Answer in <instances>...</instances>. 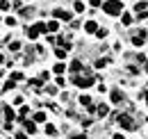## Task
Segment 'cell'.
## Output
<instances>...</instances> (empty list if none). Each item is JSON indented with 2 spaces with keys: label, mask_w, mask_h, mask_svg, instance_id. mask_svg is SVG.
I'll use <instances>...</instances> for the list:
<instances>
[{
  "label": "cell",
  "mask_w": 148,
  "mask_h": 139,
  "mask_svg": "<svg viewBox=\"0 0 148 139\" xmlns=\"http://www.w3.org/2000/svg\"><path fill=\"white\" fill-rule=\"evenodd\" d=\"M103 9L110 16H119V14H123V2L121 0H105L103 2Z\"/></svg>",
  "instance_id": "cell-1"
},
{
  "label": "cell",
  "mask_w": 148,
  "mask_h": 139,
  "mask_svg": "<svg viewBox=\"0 0 148 139\" xmlns=\"http://www.w3.org/2000/svg\"><path fill=\"white\" fill-rule=\"evenodd\" d=\"M116 121L121 128H125V130H137V121L130 116V114H116Z\"/></svg>",
  "instance_id": "cell-2"
},
{
  "label": "cell",
  "mask_w": 148,
  "mask_h": 139,
  "mask_svg": "<svg viewBox=\"0 0 148 139\" xmlns=\"http://www.w3.org/2000/svg\"><path fill=\"white\" fill-rule=\"evenodd\" d=\"M73 82L77 85V87L87 89V87H91L93 82H96V78H93V75H75V78H73Z\"/></svg>",
  "instance_id": "cell-3"
},
{
  "label": "cell",
  "mask_w": 148,
  "mask_h": 139,
  "mask_svg": "<svg viewBox=\"0 0 148 139\" xmlns=\"http://www.w3.org/2000/svg\"><path fill=\"white\" fill-rule=\"evenodd\" d=\"M53 14H55V18H59V21H71V14H69L66 9H55Z\"/></svg>",
  "instance_id": "cell-4"
},
{
  "label": "cell",
  "mask_w": 148,
  "mask_h": 139,
  "mask_svg": "<svg viewBox=\"0 0 148 139\" xmlns=\"http://www.w3.org/2000/svg\"><path fill=\"white\" fill-rule=\"evenodd\" d=\"M93 112H96L98 116H107V114H110V107H107V105H98Z\"/></svg>",
  "instance_id": "cell-5"
},
{
  "label": "cell",
  "mask_w": 148,
  "mask_h": 139,
  "mask_svg": "<svg viewBox=\"0 0 148 139\" xmlns=\"http://www.w3.org/2000/svg\"><path fill=\"white\" fill-rule=\"evenodd\" d=\"M57 30H59V23H57V21L46 23V32H57Z\"/></svg>",
  "instance_id": "cell-6"
},
{
  "label": "cell",
  "mask_w": 148,
  "mask_h": 139,
  "mask_svg": "<svg viewBox=\"0 0 148 139\" xmlns=\"http://www.w3.org/2000/svg\"><path fill=\"white\" fill-rule=\"evenodd\" d=\"M84 30H87V32H89V34H93V32H96V30H98V25H96V23H93V21H87V23H84Z\"/></svg>",
  "instance_id": "cell-7"
},
{
  "label": "cell",
  "mask_w": 148,
  "mask_h": 139,
  "mask_svg": "<svg viewBox=\"0 0 148 139\" xmlns=\"http://www.w3.org/2000/svg\"><path fill=\"white\" fill-rule=\"evenodd\" d=\"M5 116L9 119V123H12V121H14V119H16V114H14V109H12L9 105H5Z\"/></svg>",
  "instance_id": "cell-8"
},
{
  "label": "cell",
  "mask_w": 148,
  "mask_h": 139,
  "mask_svg": "<svg viewBox=\"0 0 148 139\" xmlns=\"http://www.w3.org/2000/svg\"><path fill=\"white\" fill-rule=\"evenodd\" d=\"M80 71H82V64H80L77 59H75V62H71V73H73V75H77Z\"/></svg>",
  "instance_id": "cell-9"
},
{
  "label": "cell",
  "mask_w": 148,
  "mask_h": 139,
  "mask_svg": "<svg viewBox=\"0 0 148 139\" xmlns=\"http://www.w3.org/2000/svg\"><path fill=\"white\" fill-rule=\"evenodd\" d=\"M121 100H123L121 91H119V89H114V91H112V103H121Z\"/></svg>",
  "instance_id": "cell-10"
},
{
  "label": "cell",
  "mask_w": 148,
  "mask_h": 139,
  "mask_svg": "<svg viewBox=\"0 0 148 139\" xmlns=\"http://www.w3.org/2000/svg\"><path fill=\"white\" fill-rule=\"evenodd\" d=\"M46 121V112H37L34 114V123H43Z\"/></svg>",
  "instance_id": "cell-11"
},
{
  "label": "cell",
  "mask_w": 148,
  "mask_h": 139,
  "mask_svg": "<svg viewBox=\"0 0 148 139\" xmlns=\"http://www.w3.org/2000/svg\"><path fill=\"white\" fill-rule=\"evenodd\" d=\"M27 36H30V39H37V36H39V32H37V28H34V25H32V28H27Z\"/></svg>",
  "instance_id": "cell-12"
},
{
  "label": "cell",
  "mask_w": 148,
  "mask_h": 139,
  "mask_svg": "<svg viewBox=\"0 0 148 139\" xmlns=\"http://www.w3.org/2000/svg\"><path fill=\"white\" fill-rule=\"evenodd\" d=\"M57 73V75H62V73H64V71H66V64H55V69H53Z\"/></svg>",
  "instance_id": "cell-13"
},
{
  "label": "cell",
  "mask_w": 148,
  "mask_h": 139,
  "mask_svg": "<svg viewBox=\"0 0 148 139\" xmlns=\"http://www.w3.org/2000/svg\"><path fill=\"white\" fill-rule=\"evenodd\" d=\"M23 125H25V130H27L30 135H32V132L37 130V125H34V123H30V121H25V123H23Z\"/></svg>",
  "instance_id": "cell-14"
},
{
  "label": "cell",
  "mask_w": 148,
  "mask_h": 139,
  "mask_svg": "<svg viewBox=\"0 0 148 139\" xmlns=\"http://www.w3.org/2000/svg\"><path fill=\"white\" fill-rule=\"evenodd\" d=\"M55 55H57V59H64V57H66V50H64V48H57Z\"/></svg>",
  "instance_id": "cell-15"
},
{
  "label": "cell",
  "mask_w": 148,
  "mask_h": 139,
  "mask_svg": "<svg viewBox=\"0 0 148 139\" xmlns=\"http://www.w3.org/2000/svg\"><path fill=\"white\" fill-rule=\"evenodd\" d=\"M5 23H7L9 28H14V25H16V18H14V16H7V18H5Z\"/></svg>",
  "instance_id": "cell-16"
},
{
  "label": "cell",
  "mask_w": 148,
  "mask_h": 139,
  "mask_svg": "<svg viewBox=\"0 0 148 139\" xmlns=\"http://www.w3.org/2000/svg\"><path fill=\"white\" fill-rule=\"evenodd\" d=\"M9 80H12V82H16V80H23V73H12V75H9Z\"/></svg>",
  "instance_id": "cell-17"
},
{
  "label": "cell",
  "mask_w": 148,
  "mask_h": 139,
  "mask_svg": "<svg viewBox=\"0 0 148 139\" xmlns=\"http://www.w3.org/2000/svg\"><path fill=\"white\" fill-rule=\"evenodd\" d=\"M137 12H146V0H141V2H137Z\"/></svg>",
  "instance_id": "cell-18"
},
{
  "label": "cell",
  "mask_w": 148,
  "mask_h": 139,
  "mask_svg": "<svg viewBox=\"0 0 148 139\" xmlns=\"http://www.w3.org/2000/svg\"><path fill=\"white\" fill-rule=\"evenodd\" d=\"M107 62H110V59H107V57H105V59H98V62H96V69H103V66H105V64H107Z\"/></svg>",
  "instance_id": "cell-19"
},
{
  "label": "cell",
  "mask_w": 148,
  "mask_h": 139,
  "mask_svg": "<svg viewBox=\"0 0 148 139\" xmlns=\"http://www.w3.org/2000/svg\"><path fill=\"white\" fill-rule=\"evenodd\" d=\"M121 21H123V25H130V23H132V16H130V14H123Z\"/></svg>",
  "instance_id": "cell-20"
},
{
  "label": "cell",
  "mask_w": 148,
  "mask_h": 139,
  "mask_svg": "<svg viewBox=\"0 0 148 139\" xmlns=\"http://www.w3.org/2000/svg\"><path fill=\"white\" fill-rule=\"evenodd\" d=\"M55 132H57L55 125H46V135H55Z\"/></svg>",
  "instance_id": "cell-21"
},
{
  "label": "cell",
  "mask_w": 148,
  "mask_h": 139,
  "mask_svg": "<svg viewBox=\"0 0 148 139\" xmlns=\"http://www.w3.org/2000/svg\"><path fill=\"white\" fill-rule=\"evenodd\" d=\"M34 28H37V32H39V34H41V32H46V23H37Z\"/></svg>",
  "instance_id": "cell-22"
},
{
  "label": "cell",
  "mask_w": 148,
  "mask_h": 139,
  "mask_svg": "<svg viewBox=\"0 0 148 139\" xmlns=\"http://www.w3.org/2000/svg\"><path fill=\"white\" fill-rule=\"evenodd\" d=\"M73 7H75V12H84V5H82V2H80V0H77V2H75Z\"/></svg>",
  "instance_id": "cell-23"
},
{
  "label": "cell",
  "mask_w": 148,
  "mask_h": 139,
  "mask_svg": "<svg viewBox=\"0 0 148 139\" xmlns=\"http://www.w3.org/2000/svg\"><path fill=\"white\" fill-rule=\"evenodd\" d=\"M93 34H96V36H100V39H103V36H107V30H96Z\"/></svg>",
  "instance_id": "cell-24"
},
{
  "label": "cell",
  "mask_w": 148,
  "mask_h": 139,
  "mask_svg": "<svg viewBox=\"0 0 148 139\" xmlns=\"http://www.w3.org/2000/svg\"><path fill=\"white\" fill-rule=\"evenodd\" d=\"M14 85H16V82H12V80H9V82L2 87V91H9V89H14Z\"/></svg>",
  "instance_id": "cell-25"
},
{
  "label": "cell",
  "mask_w": 148,
  "mask_h": 139,
  "mask_svg": "<svg viewBox=\"0 0 148 139\" xmlns=\"http://www.w3.org/2000/svg\"><path fill=\"white\" fill-rule=\"evenodd\" d=\"M0 9H2V12H7V9H9V2H7V0H2V2H0Z\"/></svg>",
  "instance_id": "cell-26"
},
{
  "label": "cell",
  "mask_w": 148,
  "mask_h": 139,
  "mask_svg": "<svg viewBox=\"0 0 148 139\" xmlns=\"http://www.w3.org/2000/svg\"><path fill=\"white\" fill-rule=\"evenodd\" d=\"M89 5H91V7H100V5H103V0H89Z\"/></svg>",
  "instance_id": "cell-27"
},
{
  "label": "cell",
  "mask_w": 148,
  "mask_h": 139,
  "mask_svg": "<svg viewBox=\"0 0 148 139\" xmlns=\"http://www.w3.org/2000/svg\"><path fill=\"white\" fill-rule=\"evenodd\" d=\"M55 82H57V87H64V85H66V80H64V78H57Z\"/></svg>",
  "instance_id": "cell-28"
},
{
  "label": "cell",
  "mask_w": 148,
  "mask_h": 139,
  "mask_svg": "<svg viewBox=\"0 0 148 139\" xmlns=\"http://www.w3.org/2000/svg\"><path fill=\"white\" fill-rule=\"evenodd\" d=\"M30 82H32V85H34V87H37V89L41 87V80H39V78H34V80H30Z\"/></svg>",
  "instance_id": "cell-29"
},
{
  "label": "cell",
  "mask_w": 148,
  "mask_h": 139,
  "mask_svg": "<svg viewBox=\"0 0 148 139\" xmlns=\"http://www.w3.org/2000/svg\"><path fill=\"white\" fill-rule=\"evenodd\" d=\"M114 139H125V137H123V135H121V132H119V135H114Z\"/></svg>",
  "instance_id": "cell-30"
},
{
  "label": "cell",
  "mask_w": 148,
  "mask_h": 139,
  "mask_svg": "<svg viewBox=\"0 0 148 139\" xmlns=\"http://www.w3.org/2000/svg\"><path fill=\"white\" fill-rule=\"evenodd\" d=\"M16 139H25V135H23V132H18V135H16Z\"/></svg>",
  "instance_id": "cell-31"
}]
</instances>
